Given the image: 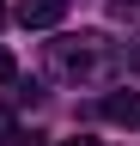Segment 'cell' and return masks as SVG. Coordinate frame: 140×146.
<instances>
[{"instance_id":"cell-6","label":"cell","mask_w":140,"mask_h":146,"mask_svg":"<svg viewBox=\"0 0 140 146\" xmlns=\"http://www.w3.org/2000/svg\"><path fill=\"white\" fill-rule=\"evenodd\" d=\"M61 146H98V140H85V134H79V140H61Z\"/></svg>"},{"instance_id":"cell-3","label":"cell","mask_w":140,"mask_h":146,"mask_svg":"<svg viewBox=\"0 0 140 146\" xmlns=\"http://www.w3.org/2000/svg\"><path fill=\"white\" fill-rule=\"evenodd\" d=\"M104 122H116V128H140V91H110L104 98Z\"/></svg>"},{"instance_id":"cell-2","label":"cell","mask_w":140,"mask_h":146,"mask_svg":"<svg viewBox=\"0 0 140 146\" xmlns=\"http://www.w3.org/2000/svg\"><path fill=\"white\" fill-rule=\"evenodd\" d=\"M12 18H19L25 31H55L61 18H67V0H19Z\"/></svg>"},{"instance_id":"cell-7","label":"cell","mask_w":140,"mask_h":146,"mask_svg":"<svg viewBox=\"0 0 140 146\" xmlns=\"http://www.w3.org/2000/svg\"><path fill=\"white\" fill-rule=\"evenodd\" d=\"M0 25H6V6H0Z\"/></svg>"},{"instance_id":"cell-5","label":"cell","mask_w":140,"mask_h":146,"mask_svg":"<svg viewBox=\"0 0 140 146\" xmlns=\"http://www.w3.org/2000/svg\"><path fill=\"white\" fill-rule=\"evenodd\" d=\"M0 140H12V116H6V110H0Z\"/></svg>"},{"instance_id":"cell-4","label":"cell","mask_w":140,"mask_h":146,"mask_svg":"<svg viewBox=\"0 0 140 146\" xmlns=\"http://www.w3.org/2000/svg\"><path fill=\"white\" fill-rule=\"evenodd\" d=\"M12 79H19V67H12V55H6V49H0V85H12Z\"/></svg>"},{"instance_id":"cell-1","label":"cell","mask_w":140,"mask_h":146,"mask_svg":"<svg viewBox=\"0 0 140 146\" xmlns=\"http://www.w3.org/2000/svg\"><path fill=\"white\" fill-rule=\"evenodd\" d=\"M110 61V43H104L98 31H79V36H55L49 43V67L61 73V79H92V73Z\"/></svg>"}]
</instances>
